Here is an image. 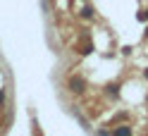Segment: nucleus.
<instances>
[{"label":"nucleus","instance_id":"f257e3e1","mask_svg":"<svg viewBox=\"0 0 148 136\" xmlns=\"http://www.w3.org/2000/svg\"><path fill=\"white\" fill-rule=\"evenodd\" d=\"M69 88L74 91V93H81V91H84V79L81 77H72L69 79Z\"/></svg>","mask_w":148,"mask_h":136},{"label":"nucleus","instance_id":"7ed1b4c3","mask_svg":"<svg viewBox=\"0 0 148 136\" xmlns=\"http://www.w3.org/2000/svg\"><path fill=\"white\" fill-rule=\"evenodd\" d=\"M81 17H86V19L93 17V10H91V7H84V10H81Z\"/></svg>","mask_w":148,"mask_h":136},{"label":"nucleus","instance_id":"20e7f679","mask_svg":"<svg viewBox=\"0 0 148 136\" xmlns=\"http://www.w3.org/2000/svg\"><path fill=\"white\" fill-rule=\"evenodd\" d=\"M5 103V91H0V105Z\"/></svg>","mask_w":148,"mask_h":136},{"label":"nucleus","instance_id":"f03ea898","mask_svg":"<svg viewBox=\"0 0 148 136\" xmlns=\"http://www.w3.org/2000/svg\"><path fill=\"white\" fill-rule=\"evenodd\" d=\"M115 136H132V129H129V126H117Z\"/></svg>","mask_w":148,"mask_h":136},{"label":"nucleus","instance_id":"39448f33","mask_svg":"<svg viewBox=\"0 0 148 136\" xmlns=\"http://www.w3.org/2000/svg\"><path fill=\"white\" fill-rule=\"evenodd\" d=\"M146 79H148V69H146Z\"/></svg>","mask_w":148,"mask_h":136}]
</instances>
